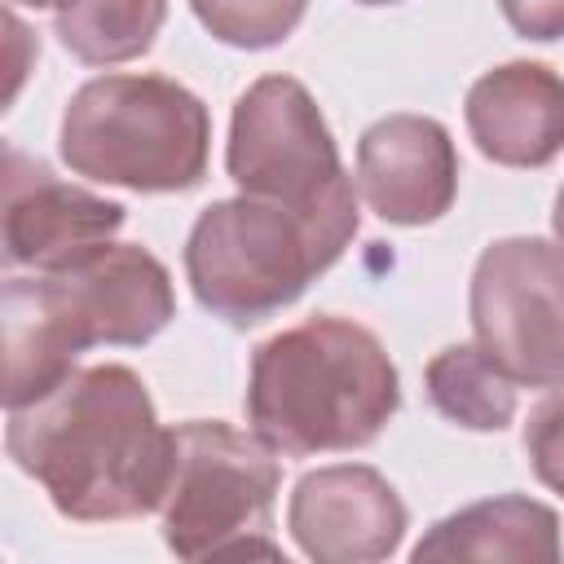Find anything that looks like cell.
<instances>
[{
  "instance_id": "1",
  "label": "cell",
  "mask_w": 564,
  "mask_h": 564,
  "mask_svg": "<svg viewBox=\"0 0 564 564\" xmlns=\"http://www.w3.org/2000/svg\"><path fill=\"white\" fill-rule=\"evenodd\" d=\"M9 458L79 524L141 520L163 507L176 463V432L132 366L101 361L70 370L53 392L9 410Z\"/></svg>"
},
{
  "instance_id": "2",
  "label": "cell",
  "mask_w": 564,
  "mask_h": 564,
  "mask_svg": "<svg viewBox=\"0 0 564 564\" xmlns=\"http://www.w3.org/2000/svg\"><path fill=\"white\" fill-rule=\"evenodd\" d=\"M172 317V273L141 242H101L97 251L35 278L9 273L0 286L4 410L53 392L84 348H141Z\"/></svg>"
},
{
  "instance_id": "3",
  "label": "cell",
  "mask_w": 564,
  "mask_h": 564,
  "mask_svg": "<svg viewBox=\"0 0 564 564\" xmlns=\"http://www.w3.org/2000/svg\"><path fill=\"white\" fill-rule=\"evenodd\" d=\"M242 405L251 432L286 458L344 454L392 423L401 375L370 326L317 313L251 352Z\"/></svg>"
},
{
  "instance_id": "4",
  "label": "cell",
  "mask_w": 564,
  "mask_h": 564,
  "mask_svg": "<svg viewBox=\"0 0 564 564\" xmlns=\"http://www.w3.org/2000/svg\"><path fill=\"white\" fill-rule=\"evenodd\" d=\"M57 150L84 181L181 194L207 176L212 115L167 75H101L70 93Z\"/></svg>"
},
{
  "instance_id": "5",
  "label": "cell",
  "mask_w": 564,
  "mask_h": 564,
  "mask_svg": "<svg viewBox=\"0 0 564 564\" xmlns=\"http://www.w3.org/2000/svg\"><path fill=\"white\" fill-rule=\"evenodd\" d=\"M225 172L242 194L300 216L326 269L357 238V176L344 172L339 145L300 79L260 75L234 101Z\"/></svg>"
},
{
  "instance_id": "6",
  "label": "cell",
  "mask_w": 564,
  "mask_h": 564,
  "mask_svg": "<svg viewBox=\"0 0 564 564\" xmlns=\"http://www.w3.org/2000/svg\"><path fill=\"white\" fill-rule=\"evenodd\" d=\"M176 432L172 485L163 498V542L181 560L212 555H278L273 498L282 489L278 449L256 432L220 419H189Z\"/></svg>"
},
{
  "instance_id": "7",
  "label": "cell",
  "mask_w": 564,
  "mask_h": 564,
  "mask_svg": "<svg viewBox=\"0 0 564 564\" xmlns=\"http://www.w3.org/2000/svg\"><path fill=\"white\" fill-rule=\"evenodd\" d=\"M326 273L300 216L269 198H220L198 212L185 238V278L194 300L229 326H260Z\"/></svg>"
},
{
  "instance_id": "8",
  "label": "cell",
  "mask_w": 564,
  "mask_h": 564,
  "mask_svg": "<svg viewBox=\"0 0 564 564\" xmlns=\"http://www.w3.org/2000/svg\"><path fill=\"white\" fill-rule=\"evenodd\" d=\"M476 344L524 388L564 383V247L498 238L471 269Z\"/></svg>"
},
{
  "instance_id": "9",
  "label": "cell",
  "mask_w": 564,
  "mask_h": 564,
  "mask_svg": "<svg viewBox=\"0 0 564 564\" xmlns=\"http://www.w3.org/2000/svg\"><path fill=\"white\" fill-rule=\"evenodd\" d=\"M405 502L366 463H335L304 471L286 502L295 546L317 564H375L405 538Z\"/></svg>"
},
{
  "instance_id": "10",
  "label": "cell",
  "mask_w": 564,
  "mask_h": 564,
  "mask_svg": "<svg viewBox=\"0 0 564 564\" xmlns=\"http://www.w3.org/2000/svg\"><path fill=\"white\" fill-rule=\"evenodd\" d=\"M128 212L84 185L53 176L40 159L4 150V264L53 273L123 229Z\"/></svg>"
},
{
  "instance_id": "11",
  "label": "cell",
  "mask_w": 564,
  "mask_h": 564,
  "mask_svg": "<svg viewBox=\"0 0 564 564\" xmlns=\"http://www.w3.org/2000/svg\"><path fill=\"white\" fill-rule=\"evenodd\" d=\"M357 189L388 225H432L458 198V150L432 115L375 119L357 141Z\"/></svg>"
},
{
  "instance_id": "12",
  "label": "cell",
  "mask_w": 564,
  "mask_h": 564,
  "mask_svg": "<svg viewBox=\"0 0 564 564\" xmlns=\"http://www.w3.org/2000/svg\"><path fill=\"white\" fill-rule=\"evenodd\" d=\"M476 150L498 167H546L564 150V75L546 62H502L463 101Z\"/></svg>"
},
{
  "instance_id": "13",
  "label": "cell",
  "mask_w": 564,
  "mask_h": 564,
  "mask_svg": "<svg viewBox=\"0 0 564 564\" xmlns=\"http://www.w3.org/2000/svg\"><path fill=\"white\" fill-rule=\"evenodd\" d=\"M410 560H560V516L524 494H502L471 502L436 520L410 551Z\"/></svg>"
},
{
  "instance_id": "14",
  "label": "cell",
  "mask_w": 564,
  "mask_h": 564,
  "mask_svg": "<svg viewBox=\"0 0 564 564\" xmlns=\"http://www.w3.org/2000/svg\"><path fill=\"white\" fill-rule=\"evenodd\" d=\"M432 405L467 432H502L516 419V379L480 344H449L423 370Z\"/></svg>"
},
{
  "instance_id": "15",
  "label": "cell",
  "mask_w": 564,
  "mask_h": 564,
  "mask_svg": "<svg viewBox=\"0 0 564 564\" xmlns=\"http://www.w3.org/2000/svg\"><path fill=\"white\" fill-rule=\"evenodd\" d=\"M163 18L167 0H62L53 31L84 66H119L150 53Z\"/></svg>"
},
{
  "instance_id": "16",
  "label": "cell",
  "mask_w": 564,
  "mask_h": 564,
  "mask_svg": "<svg viewBox=\"0 0 564 564\" xmlns=\"http://www.w3.org/2000/svg\"><path fill=\"white\" fill-rule=\"evenodd\" d=\"M189 9L229 48H273L300 26L308 0H189Z\"/></svg>"
},
{
  "instance_id": "17",
  "label": "cell",
  "mask_w": 564,
  "mask_h": 564,
  "mask_svg": "<svg viewBox=\"0 0 564 564\" xmlns=\"http://www.w3.org/2000/svg\"><path fill=\"white\" fill-rule=\"evenodd\" d=\"M524 454H529V467L533 476L564 494V383L551 388L533 410H529V423H524Z\"/></svg>"
},
{
  "instance_id": "18",
  "label": "cell",
  "mask_w": 564,
  "mask_h": 564,
  "mask_svg": "<svg viewBox=\"0 0 564 564\" xmlns=\"http://www.w3.org/2000/svg\"><path fill=\"white\" fill-rule=\"evenodd\" d=\"M507 26L524 40H564V0H498Z\"/></svg>"
},
{
  "instance_id": "19",
  "label": "cell",
  "mask_w": 564,
  "mask_h": 564,
  "mask_svg": "<svg viewBox=\"0 0 564 564\" xmlns=\"http://www.w3.org/2000/svg\"><path fill=\"white\" fill-rule=\"evenodd\" d=\"M551 229H555V242L564 247V185H560V194H555V212H551Z\"/></svg>"
},
{
  "instance_id": "20",
  "label": "cell",
  "mask_w": 564,
  "mask_h": 564,
  "mask_svg": "<svg viewBox=\"0 0 564 564\" xmlns=\"http://www.w3.org/2000/svg\"><path fill=\"white\" fill-rule=\"evenodd\" d=\"M9 4H26V9H57L62 0H9Z\"/></svg>"
},
{
  "instance_id": "21",
  "label": "cell",
  "mask_w": 564,
  "mask_h": 564,
  "mask_svg": "<svg viewBox=\"0 0 564 564\" xmlns=\"http://www.w3.org/2000/svg\"><path fill=\"white\" fill-rule=\"evenodd\" d=\"M352 4H401V0H352Z\"/></svg>"
}]
</instances>
